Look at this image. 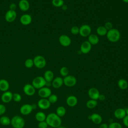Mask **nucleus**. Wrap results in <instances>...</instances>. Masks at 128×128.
I'll use <instances>...</instances> for the list:
<instances>
[{
  "label": "nucleus",
  "instance_id": "obj_28",
  "mask_svg": "<svg viewBox=\"0 0 128 128\" xmlns=\"http://www.w3.org/2000/svg\"><path fill=\"white\" fill-rule=\"evenodd\" d=\"M57 116L61 118L64 116L66 114V110L64 107L62 106H59L56 110V113Z\"/></svg>",
  "mask_w": 128,
  "mask_h": 128
},
{
  "label": "nucleus",
  "instance_id": "obj_47",
  "mask_svg": "<svg viewBox=\"0 0 128 128\" xmlns=\"http://www.w3.org/2000/svg\"><path fill=\"white\" fill-rule=\"evenodd\" d=\"M62 9L64 10H66V9H67V6H66V5H63L62 6Z\"/></svg>",
  "mask_w": 128,
  "mask_h": 128
},
{
  "label": "nucleus",
  "instance_id": "obj_39",
  "mask_svg": "<svg viewBox=\"0 0 128 128\" xmlns=\"http://www.w3.org/2000/svg\"><path fill=\"white\" fill-rule=\"evenodd\" d=\"M48 126L46 123V120L39 122L38 125V128H47Z\"/></svg>",
  "mask_w": 128,
  "mask_h": 128
},
{
  "label": "nucleus",
  "instance_id": "obj_17",
  "mask_svg": "<svg viewBox=\"0 0 128 128\" xmlns=\"http://www.w3.org/2000/svg\"><path fill=\"white\" fill-rule=\"evenodd\" d=\"M77 98L73 95L68 96L66 100V103L67 105L70 107H74L76 106L78 104Z\"/></svg>",
  "mask_w": 128,
  "mask_h": 128
},
{
  "label": "nucleus",
  "instance_id": "obj_15",
  "mask_svg": "<svg viewBox=\"0 0 128 128\" xmlns=\"http://www.w3.org/2000/svg\"><path fill=\"white\" fill-rule=\"evenodd\" d=\"M92 48V44L88 41L84 42L80 45V51L84 54L88 53Z\"/></svg>",
  "mask_w": 128,
  "mask_h": 128
},
{
  "label": "nucleus",
  "instance_id": "obj_30",
  "mask_svg": "<svg viewBox=\"0 0 128 128\" xmlns=\"http://www.w3.org/2000/svg\"><path fill=\"white\" fill-rule=\"evenodd\" d=\"M96 33L100 36H104L106 35L108 30L105 28L104 26H99L96 28Z\"/></svg>",
  "mask_w": 128,
  "mask_h": 128
},
{
  "label": "nucleus",
  "instance_id": "obj_23",
  "mask_svg": "<svg viewBox=\"0 0 128 128\" xmlns=\"http://www.w3.org/2000/svg\"><path fill=\"white\" fill-rule=\"evenodd\" d=\"M10 88V84L8 80L4 79L0 80V90L2 92L8 91Z\"/></svg>",
  "mask_w": 128,
  "mask_h": 128
},
{
  "label": "nucleus",
  "instance_id": "obj_24",
  "mask_svg": "<svg viewBox=\"0 0 128 128\" xmlns=\"http://www.w3.org/2000/svg\"><path fill=\"white\" fill-rule=\"evenodd\" d=\"M44 78L46 82H50L54 80V74L52 70H46L44 73Z\"/></svg>",
  "mask_w": 128,
  "mask_h": 128
},
{
  "label": "nucleus",
  "instance_id": "obj_13",
  "mask_svg": "<svg viewBox=\"0 0 128 128\" xmlns=\"http://www.w3.org/2000/svg\"><path fill=\"white\" fill-rule=\"evenodd\" d=\"M16 18V12L15 10H8L5 14L6 20L8 22H13Z\"/></svg>",
  "mask_w": 128,
  "mask_h": 128
},
{
  "label": "nucleus",
  "instance_id": "obj_43",
  "mask_svg": "<svg viewBox=\"0 0 128 128\" xmlns=\"http://www.w3.org/2000/svg\"><path fill=\"white\" fill-rule=\"evenodd\" d=\"M16 8V6L14 3H12L10 5V10H15Z\"/></svg>",
  "mask_w": 128,
  "mask_h": 128
},
{
  "label": "nucleus",
  "instance_id": "obj_3",
  "mask_svg": "<svg viewBox=\"0 0 128 128\" xmlns=\"http://www.w3.org/2000/svg\"><path fill=\"white\" fill-rule=\"evenodd\" d=\"M10 124L14 128H24L25 125L24 119L20 116H14L10 120Z\"/></svg>",
  "mask_w": 128,
  "mask_h": 128
},
{
  "label": "nucleus",
  "instance_id": "obj_14",
  "mask_svg": "<svg viewBox=\"0 0 128 128\" xmlns=\"http://www.w3.org/2000/svg\"><path fill=\"white\" fill-rule=\"evenodd\" d=\"M33 108L32 104H26L22 105L20 109V112L22 115H28L32 112Z\"/></svg>",
  "mask_w": 128,
  "mask_h": 128
},
{
  "label": "nucleus",
  "instance_id": "obj_34",
  "mask_svg": "<svg viewBox=\"0 0 128 128\" xmlns=\"http://www.w3.org/2000/svg\"><path fill=\"white\" fill-rule=\"evenodd\" d=\"M58 99V98L56 94H51L48 98V101L50 104H54L57 102Z\"/></svg>",
  "mask_w": 128,
  "mask_h": 128
},
{
  "label": "nucleus",
  "instance_id": "obj_16",
  "mask_svg": "<svg viewBox=\"0 0 128 128\" xmlns=\"http://www.w3.org/2000/svg\"><path fill=\"white\" fill-rule=\"evenodd\" d=\"M13 94L10 91H6L4 92L1 96V100L4 103H8L12 101V100Z\"/></svg>",
  "mask_w": 128,
  "mask_h": 128
},
{
  "label": "nucleus",
  "instance_id": "obj_32",
  "mask_svg": "<svg viewBox=\"0 0 128 128\" xmlns=\"http://www.w3.org/2000/svg\"><path fill=\"white\" fill-rule=\"evenodd\" d=\"M52 3L54 6L59 8L64 4V0H52Z\"/></svg>",
  "mask_w": 128,
  "mask_h": 128
},
{
  "label": "nucleus",
  "instance_id": "obj_29",
  "mask_svg": "<svg viewBox=\"0 0 128 128\" xmlns=\"http://www.w3.org/2000/svg\"><path fill=\"white\" fill-rule=\"evenodd\" d=\"M0 124L4 126H8L10 124V119L7 116H2L0 118Z\"/></svg>",
  "mask_w": 128,
  "mask_h": 128
},
{
  "label": "nucleus",
  "instance_id": "obj_19",
  "mask_svg": "<svg viewBox=\"0 0 128 128\" xmlns=\"http://www.w3.org/2000/svg\"><path fill=\"white\" fill-rule=\"evenodd\" d=\"M89 118L94 124H100L102 120V116L96 113H94L92 114L90 116H89Z\"/></svg>",
  "mask_w": 128,
  "mask_h": 128
},
{
  "label": "nucleus",
  "instance_id": "obj_37",
  "mask_svg": "<svg viewBox=\"0 0 128 128\" xmlns=\"http://www.w3.org/2000/svg\"><path fill=\"white\" fill-rule=\"evenodd\" d=\"M108 128H122V126L119 122H112L108 126Z\"/></svg>",
  "mask_w": 128,
  "mask_h": 128
},
{
  "label": "nucleus",
  "instance_id": "obj_21",
  "mask_svg": "<svg viewBox=\"0 0 128 128\" xmlns=\"http://www.w3.org/2000/svg\"><path fill=\"white\" fill-rule=\"evenodd\" d=\"M63 84H64L63 78H62L60 76H58L54 78L52 83V87L54 88H60Z\"/></svg>",
  "mask_w": 128,
  "mask_h": 128
},
{
  "label": "nucleus",
  "instance_id": "obj_33",
  "mask_svg": "<svg viewBox=\"0 0 128 128\" xmlns=\"http://www.w3.org/2000/svg\"><path fill=\"white\" fill-rule=\"evenodd\" d=\"M60 73L62 76L65 77L68 75V73H69L68 69L66 66H63L60 69Z\"/></svg>",
  "mask_w": 128,
  "mask_h": 128
},
{
  "label": "nucleus",
  "instance_id": "obj_38",
  "mask_svg": "<svg viewBox=\"0 0 128 128\" xmlns=\"http://www.w3.org/2000/svg\"><path fill=\"white\" fill-rule=\"evenodd\" d=\"M80 28L77 26H73L70 28V32L74 35H76L79 34Z\"/></svg>",
  "mask_w": 128,
  "mask_h": 128
},
{
  "label": "nucleus",
  "instance_id": "obj_40",
  "mask_svg": "<svg viewBox=\"0 0 128 128\" xmlns=\"http://www.w3.org/2000/svg\"><path fill=\"white\" fill-rule=\"evenodd\" d=\"M6 111V108L4 105L0 104V116L3 115Z\"/></svg>",
  "mask_w": 128,
  "mask_h": 128
},
{
  "label": "nucleus",
  "instance_id": "obj_35",
  "mask_svg": "<svg viewBox=\"0 0 128 128\" xmlns=\"http://www.w3.org/2000/svg\"><path fill=\"white\" fill-rule=\"evenodd\" d=\"M34 65V61L32 58H28L24 62V66L27 68H31Z\"/></svg>",
  "mask_w": 128,
  "mask_h": 128
},
{
  "label": "nucleus",
  "instance_id": "obj_12",
  "mask_svg": "<svg viewBox=\"0 0 128 128\" xmlns=\"http://www.w3.org/2000/svg\"><path fill=\"white\" fill-rule=\"evenodd\" d=\"M60 44L64 47L69 46L71 44V39L66 34L61 35L58 38Z\"/></svg>",
  "mask_w": 128,
  "mask_h": 128
},
{
  "label": "nucleus",
  "instance_id": "obj_26",
  "mask_svg": "<svg viewBox=\"0 0 128 128\" xmlns=\"http://www.w3.org/2000/svg\"><path fill=\"white\" fill-rule=\"evenodd\" d=\"M118 86L119 88L121 90H124L128 88V83L127 81L123 78L120 79L118 82Z\"/></svg>",
  "mask_w": 128,
  "mask_h": 128
},
{
  "label": "nucleus",
  "instance_id": "obj_27",
  "mask_svg": "<svg viewBox=\"0 0 128 128\" xmlns=\"http://www.w3.org/2000/svg\"><path fill=\"white\" fill-rule=\"evenodd\" d=\"M46 114L42 112H38L35 115V118L38 122L46 120Z\"/></svg>",
  "mask_w": 128,
  "mask_h": 128
},
{
  "label": "nucleus",
  "instance_id": "obj_18",
  "mask_svg": "<svg viewBox=\"0 0 128 128\" xmlns=\"http://www.w3.org/2000/svg\"><path fill=\"white\" fill-rule=\"evenodd\" d=\"M32 21V18L30 15L28 14H24L20 18V23L24 26L30 24Z\"/></svg>",
  "mask_w": 128,
  "mask_h": 128
},
{
  "label": "nucleus",
  "instance_id": "obj_1",
  "mask_svg": "<svg viewBox=\"0 0 128 128\" xmlns=\"http://www.w3.org/2000/svg\"><path fill=\"white\" fill-rule=\"evenodd\" d=\"M46 122L48 126L54 128H56L60 126L62 120L60 117L56 115V114L52 112L48 114L46 116Z\"/></svg>",
  "mask_w": 128,
  "mask_h": 128
},
{
  "label": "nucleus",
  "instance_id": "obj_4",
  "mask_svg": "<svg viewBox=\"0 0 128 128\" xmlns=\"http://www.w3.org/2000/svg\"><path fill=\"white\" fill-rule=\"evenodd\" d=\"M46 82L44 78L41 76H38L34 78L32 81V85L36 89H40L46 86Z\"/></svg>",
  "mask_w": 128,
  "mask_h": 128
},
{
  "label": "nucleus",
  "instance_id": "obj_42",
  "mask_svg": "<svg viewBox=\"0 0 128 128\" xmlns=\"http://www.w3.org/2000/svg\"><path fill=\"white\" fill-rule=\"evenodd\" d=\"M122 122L128 128V115H126L122 119Z\"/></svg>",
  "mask_w": 128,
  "mask_h": 128
},
{
  "label": "nucleus",
  "instance_id": "obj_9",
  "mask_svg": "<svg viewBox=\"0 0 128 128\" xmlns=\"http://www.w3.org/2000/svg\"><path fill=\"white\" fill-rule=\"evenodd\" d=\"M51 104L50 102L47 98H42L40 99L37 103L38 106L42 110H47L50 106Z\"/></svg>",
  "mask_w": 128,
  "mask_h": 128
},
{
  "label": "nucleus",
  "instance_id": "obj_48",
  "mask_svg": "<svg viewBox=\"0 0 128 128\" xmlns=\"http://www.w3.org/2000/svg\"><path fill=\"white\" fill-rule=\"evenodd\" d=\"M126 115H128V108H126Z\"/></svg>",
  "mask_w": 128,
  "mask_h": 128
},
{
  "label": "nucleus",
  "instance_id": "obj_8",
  "mask_svg": "<svg viewBox=\"0 0 128 128\" xmlns=\"http://www.w3.org/2000/svg\"><path fill=\"white\" fill-rule=\"evenodd\" d=\"M51 94H52V90L48 87L44 86L38 89V95L41 98H48Z\"/></svg>",
  "mask_w": 128,
  "mask_h": 128
},
{
  "label": "nucleus",
  "instance_id": "obj_51",
  "mask_svg": "<svg viewBox=\"0 0 128 128\" xmlns=\"http://www.w3.org/2000/svg\"><path fill=\"white\" fill-rule=\"evenodd\" d=\"M47 128H52V127H51V126H49V127H48Z\"/></svg>",
  "mask_w": 128,
  "mask_h": 128
},
{
  "label": "nucleus",
  "instance_id": "obj_6",
  "mask_svg": "<svg viewBox=\"0 0 128 128\" xmlns=\"http://www.w3.org/2000/svg\"><path fill=\"white\" fill-rule=\"evenodd\" d=\"M64 84L68 87H72L76 84V78L72 75H68L63 78Z\"/></svg>",
  "mask_w": 128,
  "mask_h": 128
},
{
  "label": "nucleus",
  "instance_id": "obj_36",
  "mask_svg": "<svg viewBox=\"0 0 128 128\" xmlns=\"http://www.w3.org/2000/svg\"><path fill=\"white\" fill-rule=\"evenodd\" d=\"M12 100L15 102H20L22 100V96L18 93H14L12 94Z\"/></svg>",
  "mask_w": 128,
  "mask_h": 128
},
{
  "label": "nucleus",
  "instance_id": "obj_20",
  "mask_svg": "<svg viewBox=\"0 0 128 128\" xmlns=\"http://www.w3.org/2000/svg\"><path fill=\"white\" fill-rule=\"evenodd\" d=\"M126 115V109L122 108H118L116 109L114 112V116L118 119H123Z\"/></svg>",
  "mask_w": 128,
  "mask_h": 128
},
{
  "label": "nucleus",
  "instance_id": "obj_2",
  "mask_svg": "<svg viewBox=\"0 0 128 128\" xmlns=\"http://www.w3.org/2000/svg\"><path fill=\"white\" fill-rule=\"evenodd\" d=\"M108 40L112 42H117L120 38V34L119 30L116 28H112L108 30L106 34Z\"/></svg>",
  "mask_w": 128,
  "mask_h": 128
},
{
  "label": "nucleus",
  "instance_id": "obj_5",
  "mask_svg": "<svg viewBox=\"0 0 128 128\" xmlns=\"http://www.w3.org/2000/svg\"><path fill=\"white\" fill-rule=\"evenodd\" d=\"M33 61L34 66L40 69L44 68L46 64L45 58L40 55L36 56L33 59Z\"/></svg>",
  "mask_w": 128,
  "mask_h": 128
},
{
  "label": "nucleus",
  "instance_id": "obj_50",
  "mask_svg": "<svg viewBox=\"0 0 128 128\" xmlns=\"http://www.w3.org/2000/svg\"><path fill=\"white\" fill-rule=\"evenodd\" d=\"M56 128H65V127H64V126H60L59 127Z\"/></svg>",
  "mask_w": 128,
  "mask_h": 128
},
{
  "label": "nucleus",
  "instance_id": "obj_11",
  "mask_svg": "<svg viewBox=\"0 0 128 128\" xmlns=\"http://www.w3.org/2000/svg\"><path fill=\"white\" fill-rule=\"evenodd\" d=\"M100 94L99 90L96 88H91L88 90V96L92 100H98Z\"/></svg>",
  "mask_w": 128,
  "mask_h": 128
},
{
  "label": "nucleus",
  "instance_id": "obj_41",
  "mask_svg": "<svg viewBox=\"0 0 128 128\" xmlns=\"http://www.w3.org/2000/svg\"><path fill=\"white\" fill-rule=\"evenodd\" d=\"M104 26L108 30H110L112 28V22H106Z\"/></svg>",
  "mask_w": 128,
  "mask_h": 128
},
{
  "label": "nucleus",
  "instance_id": "obj_44",
  "mask_svg": "<svg viewBox=\"0 0 128 128\" xmlns=\"http://www.w3.org/2000/svg\"><path fill=\"white\" fill-rule=\"evenodd\" d=\"M105 99H106V96L104 94H100V96H99V98H98V100H101V101H103Z\"/></svg>",
  "mask_w": 128,
  "mask_h": 128
},
{
  "label": "nucleus",
  "instance_id": "obj_45",
  "mask_svg": "<svg viewBox=\"0 0 128 128\" xmlns=\"http://www.w3.org/2000/svg\"><path fill=\"white\" fill-rule=\"evenodd\" d=\"M99 128H108V125L106 123H103L100 124Z\"/></svg>",
  "mask_w": 128,
  "mask_h": 128
},
{
  "label": "nucleus",
  "instance_id": "obj_22",
  "mask_svg": "<svg viewBox=\"0 0 128 128\" xmlns=\"http://www.w3.org/2000/svg\"><path fill=\"white\" fill-rule=\"evenodd\" d=\"M18 5L20 9L23 12L27 11L30 8V3L27 0H20Z\"/></svg>",
  "mask_w": 128,
  "mask_h": 128
},
{
  "label": "nucleus",
  "instance_id": "obj_25",
  "mask_svg": "<svg viewBox=\"0 0 128 128\" xmlns=\"http://www.w3.org/2000/svg\"><path fill=\"white\" fill-rule=\"evenodd\" d=\"M92 45L97 44L99 42V38L98 36L95 34H90L88 36V40Z\"/></svg>",
  "mask_w": 128,
  "mask_h": 128
},
{
  "label": "nucleus",
  "instance_id": "obj_46",
  "mask_svg": "<svg viewBox=\"0 0 128 128\" xmlns=\"http://www.w3.org/2000/svg\"><path fill=\"white\" fill-rule=\"evenodd\" d=\"M32 108H33V110H34V109H36V108L37 106H36V104H32Z\"/></svg>",
  "mask_w": 128,
  "mask_h": 128
},
{
  "label": "nucleus",
  "instance_id": "obj_7",
  "mask_svg": "<svg viewBox=\"0 0 128 128\" xmlns=\"http://www.w3.org/2000/svg\"><path fill=\"white\" fill-rule=\"evenodd\" d=\"M92 29L88 24H83L80 28L79 34L82 37L88 36L90 34Z\"/></svg>",
  "mask_w": 128,
  "mask_h": 128
},
{
  "label": "nucleus",
  "instance_id": "obj_49",
  "mask_svg": "<svg viewBox=\"0 0 128 128\" xmlns=\"http://www.w3.org/2000/svg\"><path fill=\"white\" fill-rule=\"evenodd\" d=\"M124 2H126V3H128V0H122Z\"/></svg>",
  "mask_w": 128,
  "mask_h": 128
},
{
  "label": "nucleus",
  "instance_id": "obj_31",
  "mask_svg": "<svg viewBox=\"0 0 128 128\" xmlns=\"http://www.w3.org/2000/svg\"><path fill=\"white\" fill-rule=\"evenodd\" d=\"M98 104V101L94 100H90L87 101L86 103V106L90 109H92L94 108Z\"/></svg>",
  "mask_w": 128,
  "mask_h": 128
},
{
  "label": "nucleus",
  "instance_id": "obj_10",
  "mask_svg": "<svg viewBox=\"0 0 128 128\" xmlns=\"http://www.w3.org/2000/svg\"><path fill=\"white\" fill-rule=\"evenodd\" d=\"M23 91L26 95L28 96H32L35 94L36 88L32 84H27L24 86Z\"/></svg>",
  "mask_w": 128,
  "mask_h": 128
}]
</instances>
